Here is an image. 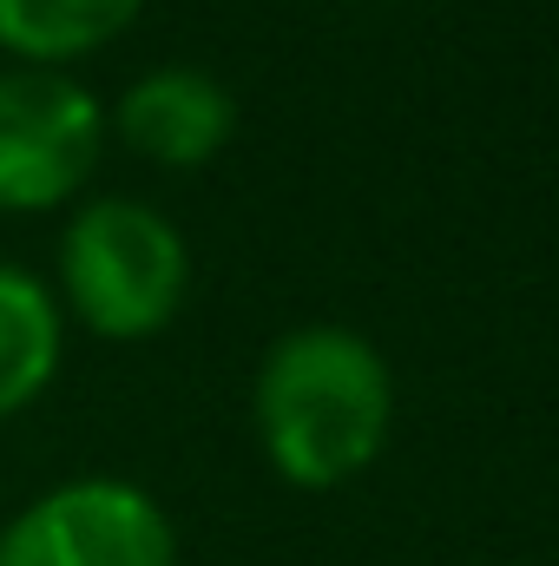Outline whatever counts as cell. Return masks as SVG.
Segmentation results:
<instances>
[{
  "label": "cell",
  "mask_w": 559,
  "mask_h": 566,
  "mask_svg": "<svg viewBox=\"0 0 559 566\" xmlns=\"http://www.w3.org/2000/svg\"><path fill=\"white\" fill-rule=\"evenodd\" d=\"M106 106L86 80L46 66L0 73V218L73 205L106 158Z\"/></svg>",
  "instance_id": "3"
},
{
  "label": "cell",
  "mask_w": 559,
  "mask_h": 566,
  "mask_svg": "<svg viewBox=\"0 0 559 566\" xmlns=\"http://www.w3.org/2000/svg\"><path fill=\"white\" fill-rule=\"evenodd\" d=\"M60 356H66V310L53 283L0 258V422L27 416L53 389Z\"/></svg>",
  "instance_id": "6"
},
{
  "label": "cell",
  "mask_w": 559,
  "mask_h": 566,
  "mask_svg": "<svg viewBox=\"0 0 559 566\" xmlns=\"http://www.w3.org/2000/svg\"><path fill=\"white\" fill-rule=\"evenodd\" d=\"M106 126L119 133L126 151H139L158 171H204L238 139V99H231V86L218 73H204L191 60H171V66L139 73L119 93Z\"/></svg>",
  "instance_id": "5"
},
{
  "label": "cell",
  "mask_w": 559,
  "mask_h": 566,
  "mask_svg": "<svg viewBox=\"0 0 559 566\" xmlns=\"http://www.w3.org/2000/svg\"><path fill=\"white\" fill-rule=\"evenodd\" d=\"M145 0H0V53L13 66H46L66 73L73 60L106 53Z\"/></svg>",
  "instance_id": "7"
},
{
  "label": "cell",
  "mask_w": 559,
  "mask_h": 566,
  "mask_svg": "<svg viewBox=\"0 0 559 566\" xmlns=\"http://www.w3.org/2000/svg\"><path fill=\"white\" fill-rule=\"evenodd\" d=\"M53 296L99 343H151L191 296V244L145 198H93L60 231Z\"/></svg>",
  "instance_id": "2"
},
{
  "label": "cell",
  "mask_w": 559,
  "mask_h": 566,
  "mask_svg": "<svg viewBox=\"0 0 559 566\" xmlns=\"http://www.w3.org/2000/svg\"><path fill=\"white\" fill-rule=\"evenodd\" d=\"M0 566H178V527L139 481L73 474L0 527Z\"/></svg>",
  "instance_id": "4"
},
{
  "label": "cell",
  "mask_w": 559,
  "mask_h": 566,
  "mask_svg": "<svg viewBox=\"0 0 559 566\" xmlns=\"http://www.w3.org/2000/svg\"><path fill=\"white\" fill-rule=\"evenodd\" d=\"M251 428L289 488L329 494L376 468L395 428V369L349 323H296L257 363Z\"/></svg>",
  "instance_id": "1"
}]
</instances>
